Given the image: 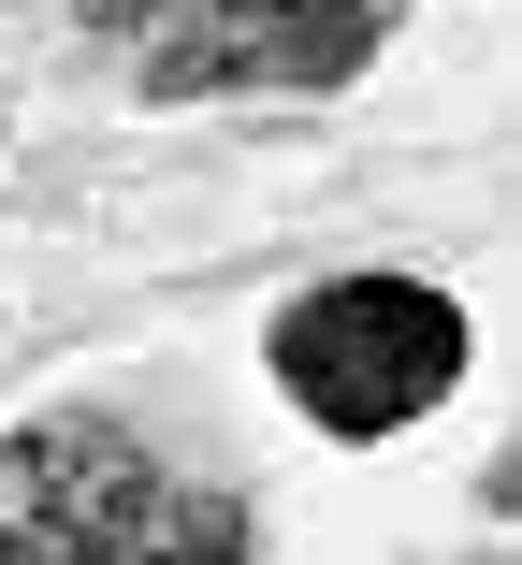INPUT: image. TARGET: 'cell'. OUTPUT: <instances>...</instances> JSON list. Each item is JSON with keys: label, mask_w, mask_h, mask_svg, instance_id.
<instances>
[{"label": "cell", "mask_w": 522, "mask_h": 565, "mask_svg": "<svg viewBox=\"0 0 522 565\" xmlns=\"http://www.w3.org/2000/svg\"><path fill=\"white\" fill-rule=\"evenodd\" d=\"M0 565H262V508L102 406H44L0 435Z\"/></svg>", "instance_id": "6da1fadb"}, {"label": "cell", "mask_w": 522, "mask_h": 565, "mask_svg": "<svg viewBox=\"0 0 522 565\" xmlns=\"http://www.w3.org/2000/svg\"><path fill=\"white\" fill-rule=\"evenodd\" d=\"M479 363V333L436 276H320V290H290L262 319V377L290 392L305 435H334V449H392V435H422Z\"/></svg>", "instance_id": "7a4b0ae2"}, {"label": "cell", "mask_w": 522, "mask_h": 565, "mask_svg": "<svg viewBox=\"0 0 522 565\" xmlns=\"http://www.w3.org/2000/svg\"><path fill=\"white\" fill-rule=\"evenodd\" d=\"M406 0H87V44L146 102H334Z\"/></svg>", "instance_id": "3957f363"}]
</instances>
